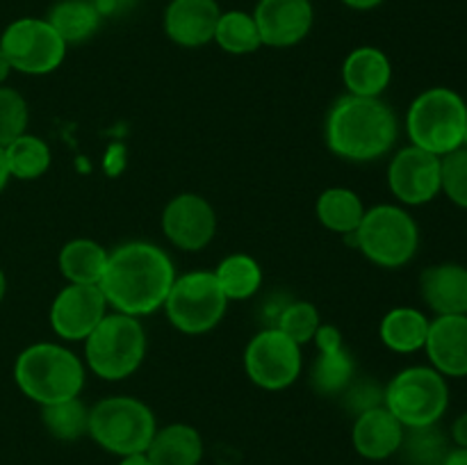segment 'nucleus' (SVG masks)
<instances>
[{
    "label": "nucleus",
    "mask_w": 467,
    "mask_h": 465,
    "mask_svg": "<svg viewBox=\"0 0 467 465\" xmlns=\"http://www.w3.org/2000/svg\"><path fill=\"white\" fill-rule=\"evenodd\" d=\"M441 191L459 208L467 210V149L451 150L441 158Z\"/></svg>",
    "instance_id": "34"
},
{
    "label": "nucleus",
    "mask_w": 467,
    "mask_h": 465,
    "mask_svg": "<svg viewBox=\"0 0 467 465\" xmlns=\"http://www.w3.org/2000/svg\"><path fill=\"white\" fill-rule=\"evenodd\" d=\"M324 137L328 150L337 158L347 162H374L395 149L400 121L381 98L345 94L328 109Z\"/></svg>",
    "instance_id": "2"
},
{
    "label": "nucleus",
    "mask_w": 467,
    "mask_h": 465,
    "mask_svg": "<svg viewBox=\"0 0 467 465\" xmlns=\"http://www.w3.org/2000/svg\"><path fill=\"white\" fill-rule=\"evenodd\" d=\"M228 301H246L263 285V267L249 253H231L213 269Z\"/></svg>",
    "instance_id": "27"
},
{
    "label": "nucleus",
    "mask_w": 467,
    "mask_h": 465,
    "mask_svg": "<svg viewBox=\"0 0 467 465\" xmlns=\"http://www.w3.org/2000/svg\"><path fill=\"white\" fill-rule=\"evenodd\" d=\"M451 451V438L441 429V424L427 427H404V440L397 454H401L406 465H442Z\"/></svg>",
    "instance_id": "29"
},
{
    "label": "nucleus",
    "mask_w": 467,
    "mask_h": 465,
    "mask_svg": "<svg viewBox=\"0 0 467 465\" xmlns=\"http://www.w3.org/2000/svg\"><path fill=\"white\" fill-rule=\"evenodd\" d=\"M5 292H7V276H5L3 267H0V304H3L5 299Z\"/></svg>",
    "instance_id": "43"
},
{
    "label": "nucleus",
    "mask_w": 467,
    "mask_h": 465,
    "mask_svg": "<svg viewBox=\"0 0 467 465\" xmlns=\"http://www.w3.org/2000/svg\"><path fill=\"white\" fill-rule=\"evenodd\" d=\"M254 18L263 46L292 48L313 30L315 9L310 0H258Z\"/></svg>",
    "instance_id": "16"
},
{
    "label": "nucleus",
    "mask_w": 467,
    "mask_h": 465,
    "mask_svg": "<svg viewBox=\"0 0 467 465\" xmlns=\"http://www.w3.org/2000/svg\"><path fill=\"white\" fill-rule=\"evenodd\" d=\"M424 351L445 378L467 377V315H441L429 324Z\"/></svg>",
    "instance_id": "18"
},
{
    "label": "nucleus",
    "mask_w": 467,
    "mask_h": 465,
    "mask_svg": "<svg viewBox=\"0 0 467 465\" xmlns=\"http://www.w3.org/2000/svg\"><path fill=\"white\" fill-rule=\"evenodd\" d=\"M12 64H9V59H7V55L3 53V48H0V85H5V82H7V78L12 76Z\"/></svg>",
    "instance_id": "40"
},
{
    "label": "nucleus",
    "mask_w": 467,
    "mask_h": 465,
    "mask_svg": "<svg viewBox=\"0 0 467 465\" xmlns=\"http://www.w3.org/2000/svg\"><path fill=\"white\" fill-rule=\"evenodd\" d=\"M41 422L57 440L73 442L89 433V408L80 397L41 406Z\"/></svg>",
    "instance_id": "31"
},
{
    "label": "nucleus",
    "mask_w": 467,
    "mask_h": 465,
    "mask_svg": "<svg viewBox=\"0 0 467 465\" xmlns=\"http://www.w3.org/2000/svg\"><path fill=\"white\" fill-rule=\"evenodd\" d=\"M162 232L176 249L196 253L217 235V212L205 196L182 191L164 205Z\"/></svg>",
    "instance_id": "12"
},
{
    "label": "nucleus",
    "mask_w": 467,
    "mask_h": 465,
    "mask_svg": "<svg viewBox=\"0 0 467 465\" xmlns=\"http://www.w3.org/2000/svg\"><path fill=\"white\" fill-rule=\"evenodd\" d=\"M340 397L342 401H345L347 410H351L354 415H360L365 413V410L383 406V388L377 386L372 378L356 377Z\"/></svg>",
    "instance_id": "35"
},
{
    "label": "nucleus",
    "mask_w": 467,
    "mask_h": 465,
    "mask_svg": "<svg viewBox=\"0 0 467 465\" xmlns=\"http://www.w3.org/2000/svg\"><path fill=\"white\" fill-rule=\"evenodd\" d=\"M383 406L406 429L438 424L450 406V386L431 365H413L388 381L383 388Z\"/></svg>",
    "instance_id": "8"
},
{
    "label": "nucleus",
    "mask_w": 467,
    "mask_h": 465,
    "mask_svg": "<svg viewBox=\"0 0 467 465\" xmlns=\"http://www.w3.org/2000/svg\"><path fill=\"white\" fill-rule=\"evenodd\" d=\"M356 249L381 269H401L420 249L418 222L404 208L392 203L365 210L358 231L354 232Z\"/></svg>",
    "instance_id": "6"
},
{
    "label": "nucleus",
    "mask_w": 467,
    "mask_h": 465,
    "mask_svg": "<svg viewBox=\"0 0 467 465\" xmlns=\"http://www.w3.org/2000/svg\"><path fill=\"white\" fill-rule=\"evenodd\" d=\"M274 326L281 328L287 337L304 346L313 342L315 333L322 326V317H319L317 305L310 301H290L278 310Z\"/></svg>",
    "instance_id": "32"
},
{
    "label": "nucleus",
    "mask_w": 467,
    "mask_h": 465,
    "mask_svg": "<svg viewBox=\"0 0 467 465\" xmlns=\"http://www.w3.org/2000/svg\"><path fill=\"white\" fill-rule=\"evenodd\" d=\"M244 372L254 386L278 392L295 386L304 372V351L281 328L269 326L255 333L244 349Z\"/></svg>",
    "instance_id": "11"
},
{
    "label": "nucleus",
    "mask_w": 467,
    "mask_h": 465,
    "mask_svg": "<svg viewBox=\"0 0 467 465\" xmlns=\"http://www.w3.org/2000/svg\"><path fill=\"white\" fill-rule=\"evenodd\" d=\"M144 454L153 465H199L203 459V440L190 424H167L155 431Z\"/></svg>",
    "instance_id": "22"
},
{
    "label": "nucleus",
    "mask_w": 467,
    "mask_h": 465,
    "mask_svg": "<svg viewBox=\"0 0 467 465\" xmlns=\"http://www.w3.org/2000/svg\"><path fill=\"white\" fill-rule=\"evenodd\" d=\"M313 342L317 346V356L310 365V388L319 397H340L356 378L354 356L345 346L342 331L333 324H322Z\"/></svg>",
    "instance_id": "15"
},
{
    "label": "nucleus",
    "mask_w": 467,
    "mask_h": 465,
    "mask_svg": "<svg viewBox=\"0 0 467 465\" xmlns=\"http://www.w3.org/2000/svg\"><path fill=\"white\" fill-rule=\"evenodd\" d=\"M213 41L228 55H251L263 48L258 23H255L254 14L244 12V9L222 12Z\"/></svg>",
    "instance_id": "30"
},
{
    "label": "nucleus",
    "mask_w": 467,
    "mask_h": 465,
    "mask_svg": "<svg viewBox=\"0 0 467 465\" xmlns=\"http://www.w3.org/2000/svg\"><path fill=\"white\" fill-rule=\"evenodd\" d=\"M146 358V331L140 317L108 313L85 340V367L105 381H123Z\"/></svg>",
    "instance_id": "5"
},
{
    "label": "nucleus",
    "mask_w": 467,
    "mask_h": 465,
    "mask_svg": "<svg viewBox=\"0 0 467 465\" xmlns=\"http://www.w3.org/2000/svg\"><path fill=\"white\" fill-rule=\"evenodd\" d=\"M176 267L153 242H126L109 251L99 287L114 313L146 317L164 305L176 281Z\"/></svg>",
    "instance_id": "1"
},
{
    "label": "nucleus",
    "mask_w": 467,
    "mask_h": 465,
    "mask_svg": "<svg viewBox=\"0 0 467 465\" xmlns=\"http://www.w3.org/2000/svg\"><path fill=\"white\" fill-rule=\"evenodd\" d=\"M89 3L99 9L100 16L112 18V16H121V14L130 12V9L137 5V0H89Z\"/></svg>",
    "instance_id": "36"
},
{
    "label": "nucleus",
    "mask_w": 467,
    "mask_h": 465,
    "mask_svg": "<svg viewBox=\"0 0 467 465\" xmlns=\"http://www.w3.org/2000/svg\"><path fill=\"white\" fill-rule=\"evenodd\" d=\"M3 150L9 178H16V181H36L53 164L50 146L41 137L30 135V132H23L21 137L9 141Z\"/></svg>",
    "instance_id": "28"
},
{
    "label": "nucleus",
    "mask_w": 467,
    "mask_h": 465,
    "mask_svg": "<svg viewBox=\"0 0 467 465\" xmlns=\"http://www.w3.org/2000/svg\"><path fill=\"white\" fill-rule=\"evenodd\" d=\"M85 378V360L59 342H35L14 360V383L39 406L80 397Z\"/></svg>",
    "instance_id": "3"
},
{
    "label": "nucleus",
    "mask_w": 467,
    "mask_h": 465,
    "mask_svg": "<svg viewBox=\"0 0 467 465\" xmlns=\"http://www.w3.org/2000/svg\"><path fill=\"white\" fill-rule=\"evenodd\" d=\"M108 255L109 251H105L94 240L87 237L68 240L57 255L59 274L73 285H99L108 267Z\"/></svg>",
    "instance_id": "24"
},
{
    "label": "nucleus",
    "mask_w": 467,
    "mask_h": 465,
    "mask_svg": "<svg viewBox=\"0 0 467 465\" xmlns=\"http://www.w3.org/2000/svg\"><path fill=\"white\" fill-rule=\"evenodd\" d=\"M431 319L418 308L397 305L383 315L379 324V337L395 354H415L424 349Z\"/></svg>",
    "instance_id": "23"
},
{
    "label": "nucleus",
    "mask_w": 467,
    "mask_h": 465,
    "mask_svg": "<svg viewBox=\"0 0 467 465\" xmlns=\"http://www.w3.org/2000/svg\"><path fill=\"white\" fill-rule=\"evenodd\" d=\"M365 203L349 187H328L317 196L315 214L327 231L351 237L365 217Z\"/></svg>",
    "instance_id": "25"
},
{
    "label": "nucleus",
    "mask_w": 467,
    "mask_h": 465,
    "mask_svg": "<svg viewBox=\"0 0 467 465\" xmlns=\"http://www.w3.org/2000/svg\"><path fill=\"white\" fill-rule=\"evenodd\" d=\"M450 438H451V442H454L456 447H467V413L459 415V418L454 419V424H451Z\"/></svg>",
    "instance_id": "37"
},
{
    "label": "nucleus",
    "mask_w": 467,
    "mask_h": 465,
    "mask_svg": "<svg viewBox=\"0 0 467 465\" xmlns=\"http://www.w3.org/2000/svg\"><path fill=\"white\" fill-rule=\"evenodd\" d=\"M420 296L441 315H467V267L459 263L431 264L420 276Z\"/></svg>",
    "instance_id": "20"
},
{
    "label": "nucleus",
    "mask_w": 467,
    "mask_h": 465,
    "mask_svg": "<svg viewBox=\"0 0 467 465\" xmlns=\"http://www.w3.org/2000/svg\"><path fill=\"white\" fill-rule=\"evenodd\" d=\"M340 3L347 5L349 9H356V12H369V9H377L386 0H340Z\"/></svg>",
    "instance_id": "38"
},
{
    "label": "nucleus",
    "mask_w": 467,
    "mask_h": 465,
    "mask_svg": "<svg viewBox=\"0 0 467 465\" xmlns=\"http://www.w3.org/2000/svg\"><path fill=\"white\" fill-rule=\"evenodd\" d=\"M463 146L467 149V128H465V140H463Z\"/></svg>",
    "instance_id": "44"
},
{
    "label": "nucleus",
    "mask_w": 467,
    "mask_h": 465,
    "mask_svg": "<svg viewBox=\"0 0 467 465\" xmlns=\"http://www.w3.org/2000/svg\"><path fill=\"white\" fill-rule=\"evenodd\" d=\"M228 304L231 301L219 287L214 272L194 269L176 276L162 308L176 331L185 336H203L222 324Z\"/></svg>",
    "instance_id": "9"
},
{
    "label": "nucleus",
    "mask_w": 467,
    "mask_h": 465,
    "mask_svg": "<svg viewBox=\"0 0 467 465\" xmlns=\"http://www.w3.org/2000/svg\"><path fill=\"white\" fill-rule=\"evenodd\" d=\"M46 21L55 27L67 46L82 44L99 32L103 16L89 0H59L50 7Z\"/></svg>",
    "instance_id": "26"
},
{
    "label": "nucleus",
    "mask_w": 467,
    "mask_h": 465,
    "mask_svg": "<svg viewBox=\"0 0 467 465\" xmlns=\"http://www.w3.org/2000/svg\"><path fill=\"white\" fill-rule=\"evenodd\" d=\"M442 465H467V447H451Z\"/></svg>",
    "instance_id": "39"
},
{
    "label": "nucleus",
    "mask_w": 467,
    "mask_h": 465,
    "mask_svg": "<svg viewBox=\"0 0 467 465\" xmlns=\"http://www.w3.org/2000/svg\"><path fill=\"white\" fill-rule=\"evenodd\" d=\"M467 128V103L450 87H431L415 96L406 114L410 144L429 153L442 155L461 149Z\"/></svg>",
    "instance_id": "4"
},
{
    "label": "nucleus",
    "mask_w": 467,
    "mask_h": 465,
    "mask_svg": "<svg viewBox=\"0 0 467 465\" xmlns=\"http://www.w3.org/2000/svg\"><path fill=\"white\" fill-rule=\"evenodd\" d=\"M158 424L149 406L137 397H105L89 408V436L117 456L144 454Z\"/></svg>",
    "instance_id": "7"
},
{
    "label": "nucleus",
    "mask_w": 467,
    "mask_h": 465,
    "mask_svg": "<svg viewBox=\"0 0 467 465\" xmlns=\"http://www.w3.org/2000/svg\"><path fill=\"white\" fill-rule=\"evenodd\" d=\"M30 108L21 91L0 85V149L27 132Z\"/></svg>",
    "instance_id": "33"
},
{
    "label": "nucleus",
    "mask_w": 467,
    "mask_h": 465,
    "mask_svg": "<svg viewBox=\"0 0 467 465\" xmlns=\"http://www.w3.org/2000/svg\"><path fill=\"white\" fill-rule=\"evenodd\" d=\"M9 182V169H7V162H5V150L0 149V191L7 187Z\"/></svg>",
    "instance_id": "42"
},
{
    "label": "nucleus",
    "mask_w": 467,
    "mask_h": 465,
    "mask_svg": "<svg viewBox=\"0 0 467 465\" xmlns=\"http://www.w3.org/2000/svg\"><path fill=\"white\" fill-rule=\"evenodd\" d=\"M119 465H153V463H150L146 454H130V456H123Z\"/></svg>",
    "instance_id": "41"
},
{
    "label": "nucleus",
    "mask_w": 467,
    "mask_h": 465,
    "mask_svg": "<svg viewBox=\"0 0 467 465\" xmlns=\"http://www.w3.org/2000/svg\"><path fill=\"white\" fill-rule=\"evenodd\" d=\"M0 48L7 55L14 71L26 76H48L62 67L68 46L46 18L23 16L5 27Z\"/></svg>",
    "instance_id": "10"
},
{
    "label": "nucleus",
    "mask_w": 467,
    "mask_h": 465,
    "mask_svg": "<svg viewBox=\"0 0 467 465\" xmlns=\"http://www.w3.org/2000/svg\"><path fill=\"white\" fill-rule=\"evenodd\" d=\"M222 7L217 0H171L164 9V32L182 48H201L214 39Z\"/></svg>",
    "instance_id": "17"
},
{
    "label": "nucleus",
    "mask_w": 467,
    "mask_h": 465,
    "mask_svg": "<svg viewBox=\"0 0 467 465\" xmlns=\"http://www.w3.org/2000/svg\"><path fill=\"white\" fill-rule=\"evenodd\" d=\"M401 440H404V424L386 406H377V408L356 415L354 429H351V442H354V450L363 459H390L400 451Z\"/></svg>",
    "instance_id": "19"
},
{
    "label": "nucleus",
    "mask_w": 467,
    "mask_h": 465,
    "mask_svg": "<svg viewBox=\"0 0 467 465\" xmlns=\"http://www.w3.org/2000/svg\"><path fill=\"white\" fill-rule=\"evenodd\" d=\"M388 187L404 205L431 203L441 194V158L418 146H404L388 164Z\"/></svg>",
    "instance_id": "13"
},
{
    "label": "nucleus",
    "mask_w": 467,
    "mask_h": 465,
    "mask_svg": "<svg viewBox=\"0 0 467 465\" xmlns=\"http://www.w3.org/2000/svg\"><path fill=\"white\" fill-rule=\"evenodd\" d=\"M342 82L347 94L381 98L392 82L390 57L377 46H358L342 62Z\"/></svg>",
    "instance_id": "21"
},
{
    "label": "nucleus",
    "mask_w": 467,
    "mask_h": 465,
    "mask_svg": "<svg viewBox=\"0 0 467 465\" xmlns=\"http://www.w3.org/2000/svg\"><path fill=\"white\" fill-rule=\"evenodd\" d=\"M108 313L109 305L99 285L67 283L50 304V326L59 340L85 342Z\"/></svg>",
    "instance_id": "14"
}]
</instances>
